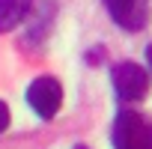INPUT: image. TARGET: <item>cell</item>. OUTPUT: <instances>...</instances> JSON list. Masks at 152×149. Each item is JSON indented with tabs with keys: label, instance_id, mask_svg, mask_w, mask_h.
Listing matches in <instances>:
<instances>
[{
	"label": "cell",
	"instance_id": "277c9868",
	"mask_svg": "<svg viewBox=\"0 0 152 149\" xmlns=\"http://www.w3.org/2000/svg\"><path fill=\"white\" fill-rule=\"evenodd\" d=\"M104 6H107V12H110V18L119 24V27H125V30H137L140 24H143V6L137 3V0H104Z\"/></svg>",
	"mask_w": 152,
	"mask_h": 149
},
{
	"label": "cell",
	"instance_id": "7a4b0ae2",
	"mask_svg": "<svg viewBox=\"0 0 152 149\" xmlns=\"http://www.w3.org/2000/svg\"><path fill=\"white\" fill-rule=\"evenodd\" d=\"M60 102H63V87L57 78H51V74H42V78H36L27 90V104L36 110V116L42 119H51L57 110H60Z\"/></svg>",
	"mask_w": 152,
	"mask_h": 149
},
{
	"label": "cell",
	"instance_id": "5b68a950",
	"mask_svg": "<svg viewBox=\"0 0 152 149\" xmlns=\"http://www.w3.org/2000/svg\"><path fill=\"white\" fill-rule=\"evenodd\" d=\"M33 0H0V33H6L24 21Z\"/></svg>",
	"mask_w": 152,
	"mask_h": 149
},
{
	"label": "cell",
	"instance_id": "3957f363",
	"mask_svg": "<svg viewBox=\"0 0 152 149\" xmlns=\"http://www.w3.org/2000/svg\"><path fill=\"white\" fill-rule=\"evenodd\" d=\"M113 90L119 102H137L149 90V78L137 63H119L113 69Z\"/></svg>",
	"mask_w": 152,
	"mask_h": 149
},
{
	"label": "cell",
	"instance_id": "52a82bcc",
	"mask_svg": "<svg viewBox=\"0 0 152 149\" xmlns=\"http://www.w3.org/2000/svg\"><path fill=\"white\" fill-rule=\"evenodd\" d=\"M146 63H149V72H152V45L146 48Z\"/></svg>",
	"mask_w": 152,
	"mask_h": 149
},
{
	"label": "cell",
	"instance_id": "6da1fadb",
	"mask_svg": "<svg viewBox=\"0 0 152 149\" xmlns=\"http://www.w3.org/2000/svg\"><path fill=\"white\" fill-rule=\"evenodd\" d=\"M110 140L116 149H140V146H152V128L146 125V119L134 110H119V116L113 119L110 128Z\"/></svg>",
	"mask_w": 152,
	"mask_h": 149
},
{
	"label": "cell",
	"instance_id": "8992f818",
	"mask_svg": "<svg viewBox=\"0 0 152 149\" xmlns=\"http://www.w3.org/2000/svg\"><path fill=\"white\" fill-rule=\"evenodd\" d=\"M6 125H9V107L6 102H0V131H6Z\"/></svg>",
	"mask_w": 152,
	"mask_h": 149
}]
</instances>
